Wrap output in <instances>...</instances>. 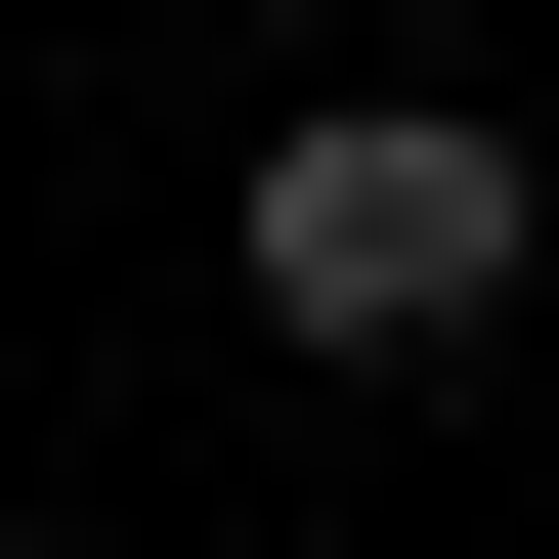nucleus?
Masks as SVG:
<instances>
[{
  "instance_id": "nucleus-1",
  "label": "nucleus",
  "mask_w": 559,
  "mask_h": 559,
  "mask_svg": "<svg viewBox=\"0 0 559 559\" xmlns=\"http://www.w3.org/2000/svg\"><path fill=\"white\" fill-rule=\"evenodd\" d=\"M516 259H559V173L474 130V86H301V130H259V345L430 388V345H516Z\"/></svg>"
},
{
  "instance_id": "nucleus-2",
  "label": "nucleus",
  "mask_w": 559,
  "mask_h": 559,
  "mask_svg": "<svg viewBox=\"0 0 559 559\" xmlns=\"http://www.w3.org/2000/svg\"><path fill=\"white\" fill-rule=\"evenodd\" d=\"M301 44H345V0H301Z\"/></svg>"
}]
</instances>
